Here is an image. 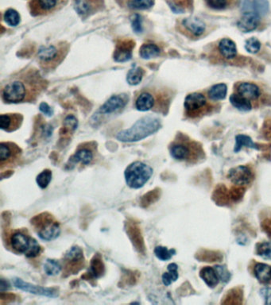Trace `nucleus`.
Masks as SVG:
<instances>
[{
  "mask_svg": "<svg viewBox=\"0 0 271 305\" xmlns=\"http://www.w3.org/2000/svg\"><path fill=\"white\" fill-rule=\"evenodd\" d=\"M237 91L239 95L248 100H256L260 96V89L252 83H241L238 84Z\"/></svg>",
  "mask_w": 271,
  "mask_h": 305,
  "instance_id": "aec40b11",
  "label": "nucleus"
},
{
  "mask_svg": "<svg viewBox=\"0 0 271 305\" xmlns=\"http://www.w3.org/2000/svg\"><path fill=\"white\" fill-rule=\"evenodd\" d=\"M255 277L262 283H268L271 280V266L266 264L258 263L255 266Z\"/></svg>",
  "mask_w": 271,
  "mask_h": 305,
  "instance_id": "393cba45",
  "label": "nucleus"
},
{
  "mask_svg": "<svg viewBox=\"0 0 271 305\" xmlns=\"http://www.w3.org/2000/svg\"><path fill=\"white\" fill-rule=\"evenodd\" d=\"M67 52L66 45H49L47 46H42L39 49L38 56L41 65L44 67L51 68L57 66L62 59L64 58Z\"/></svg>",
  "mask_w": 271,
  "mask_h": 305,
  "instance_id": "423d86ee",
  "label": "nucleus"
},
{
  "mask_svg": "<svg viewBox=\"0 0 271 305\" xmlns=\"http://www.w3.org/2000/svg\"><path fill=\"white\" fill-rule=\"evenodd\" d=\"M207 104L205 97L200 93H191L185 100V108L190 114L197 112Z\"/></svg>",
  "mask_w": 271,
  "mask_h": 305,
  "instance_id": "4468645a",
  "label": "nucleus"
},
{
  "mask_svg": "<svg viewBox=\"0 0 271 305\" xmlns=\"http://www.w3.org/2000/svg\"><path fill=\"white\" fill-rule=\"evenodd\" d=\"M160 189H156L155 190L149 191V193L142 196L141 199V206L142 207H147L152 203L158 201L160 198Z\"/></svg>",
  "mask_w": 271,
  "mask_h": 305,
  "instance_id": "72a5a7b5",
  "label": "nucleus"
},
{
  "mask_svg": "<svg viewBox=\"0 0 271 305\" xmlns=\"http://www.w3.org/2000/svg\"><path fill=\"white\" fill-rule=\"evenodd\" d=\"M62 269L60 262L55 259H47L44 264V271L48 276H56L60 273Z\"/></svg>",
  "mask_w": 271,
  "mask_h": 305,
  "instance_id": "473e14b6",
  "label": "nucleus"
},
{
  "mask_svg": "<svg viewBox=\"0 0 271 305\" xmlns=\"http://www.w3.org/2000/svg\"><path fill=\"white\" fill-rule=\"evenodd\" d=\"M260 22L259 15L255 12H246L238 22V28L244 33H249L258 27Z\"/></svg>",
  "mask_w": 271,
  "mask_h": 305,
  "instance_id": "ddd939ff",
  "label": "nucleus"
},
{
  "mask_svg": "<svg viewBox=\"0 0 271 305\" xmlns=\"http://www.w3.org/2000/svg\"><path fill=\"white\" fill-rule=\"evenodd\" d=\"M244 191L245 189L242 187L233 188L231 192V200L234 201H238V200H240L244 196Z\"/></svg>",
  "mask_w": 271,
  "mask_h": 305,
  "instance_id": "09e8293b",
  "label": "nucleus"
},
{
  "mask_svg": "<svg viewBox=\"0 0 271 305\" xmlns=\"http://www.w3.org/2000/svg\"><path fill=\"white\" fill-rule=\"evenodd\" d=\"M175 254H176V251L174 249L169 250L167 247H162V246H158L155 247V256L163 262L171 259L172 257Z\"/></svg>",
  "mask_w": 271,
  "mask_h": 305,
  "instance_id": "f704fd0d",
  "label": "nucleus"
},
{
  "mask_svg": "<svg viewBox=\"0 0 271 305\" xmlns=\"http://www.w3.org/2000/svg\"><path fill=\"white\" fill-rule=\"evenodd\" d=\"M40 110L41 111L44 113V114H46L48 116H51L52 114H53V110L50 108L49 105L46 103H42L40 105Z\"/></svg>",
  "mask_w": 271,
  "mask_h": 305,
  "instance_id": "603ef678",
  "label": "nucleus"
},
{
  "mask_svg": "<svg viewBox=\"0 0 271 305\" xmlns=\"http://www.w3.org/2000/svg\"><path fill=\"white\" fill-rule=\"evenodd\" d=\"M162 127L160 120L156 117L146 116L137 121L129 129L124 130L116 138L123 142H138L154 135Z\"/></svg>",
  "mask_w": 271,
  "mask_h": 305,
  "instance_id": "f03ea898",
  "label": "nucleus"
},
{
  "mask_svg": "<svg viewBox=\"0 0 271 305\" xmlns=\"http://www.w3.org/2000/svg\"><path fill=\"white\" fill-rule=\"evenodd\" d=\"M153 173V169L147 164L142 162H133L128 165L124 172L126 184L131 189H141L149 181Z\"/></svg>",
  "mask_w": 271,
  "mask_h": 305,
  "instance_id": "7ed1b4c3",
  "label": "nucleus"
},
{
  "mask_svg": "<svg viewBox=\"0 0 271 305\" xmlns=\"http://www.w3.org/2000/svg\"><path fill=\"white\" fill-rule=\"evenodd\" d=\"M228 178L233 184L243 186L251 183L253 179V175L249 168L240 165L238 167L233 168L229 171Z\"/></svg>",
  "mask_w": 271,
  "mask_h": 305,
  "instance_id": "9d476101",
  "label": "nucleus"
},
{
  "mask_svg": "<svg viewBox=\"0 0 271 305\" xmlns=\"http://www.w3.org/2000/svg\"><path fill=\"white\" fill-rule=\"evenodd\" d=\"M135 47V42L131 39H124L117 43L114 53V60L117 62H125L131 60Z\"/></svg>",
  "mask_w": 271,
  "mask_h": 305,
  "instance_id": "9b49d317",
  "label": "nucleus"
},
{
  "mask_svg": "<svg viewBox=\"0 0 271 305\" xmlns=\"http://www.w3.org/2000/svg\"><path fill=\"white\" fill-rule=\"evenodd\" d=\"M4 19L11 26H16L20 22V15L15 10L9 9L6 11Z\"/></svg>",
  "mask_w": 271,
  "mask_h": 305,
  "instance_id": "58836bf2",
  "label": "nucleus"
},
{
  "mask_svg": "<svg viewBox=\"0 0 271 305\" xmlns=\"http://www.w3.org/2000/svg\"><path fill=\"white\" fill-rule=\"evenodd\" d=\"M228 93V87L225 84H218L213 86L208 92V97L213 100H222Z\"/></svg>",
  "mask_w": 271,
  "mask_h": 305,
  "instance_id": "2f4dec72",
  "label": "nucleus"
},
{
  "mask_svg": "<svg viewBox=\"0 0 271 305\" xmlns=\"http://www.w3.org/2000/svg\"><path fill=\"white\" fill-rule=\"evenodd\" d=\"M142 76H143V70L141 68L135 67L130 70L127 76V80L128 84L131 85H137L142 81Z\"/></svg>",
  "mask_w": 271,
  "mask_h": 305,
  "instance_id": "c9c22d12",
  "label": "nucleus"
},
{
  "mask_svg": "<svg viewBox=\"0 0 271 305\" xmlns=\"http://www.w3.org/2000/svg\"><path fill=\"white\" fill-rule=\"evenodd\" d=\"M105 272V266L103 262L102 258L100 255L97 254L93 257L90 267V276L94 278H99L102 277Z\"/></svg>",
  "mask_w": 271,
  "mask_h": 305,
  "instance_id": "a878e982",
  "label": "nucleus"
},
{
  "mask_svg": "<svg viewBox=\"0 0 271 305\" xmlns=\"http://www.w3.org/2000/svg\"><path fill=\"white\" fill-rule=\"evenodd\" d=\"M257 254L264 259L271 260V242L264 241L257 245Z\"/></svg>",
  "mask_w": 271,
  "mask_h": 305,
  "instance_id": "4c0bfd02",
  "label": "nucleus"
},
{
  "mask_svg": "<svg viewBox=\"0 0 271 305\" xmlns=\"http://www.w3.org/2000/svg\"><path fill=\"white\" fill-rule=\"evenodd\" d=\"M214 269L217 271V275L220 281L223 282H228L231 278V274L228 269L224 265H216Z\"/></svg>",
  "mask_w": 271,
  "mask_h": 305,
  "instance_id": "a18cd8bd",
  "label": "nucleus"
},
{
  "mask_svg": "<svg viewBox=\"0 0 271 305\" xmlns=\"http://www.w3.org/2000/svg\"><path fill=\"white\" fill-rule=\"evenodd\" d=\"M77 119L73 115H69L65 119L64 129L66 131H74L75 130H77Z\"/></svg>",
  "mask_w": 271,
  "mask_h": 305,
  "instance_id": "49530a36",
  "label": "nucleus"
},
{
  "mask_svg": "<svg viewBox=\"0 0 271 305\" xmlns=\"http://www.w3.org/2000/svg\"><path fill=\"white\" fill-rule=\"evenodd\" d=\"M46 215L35 216L31 220V224L36 227L38 235L41 239L46 241H53L58 238L61 234L60 224L54 221L51 216H46Z\"/></svg>",
  "mask_w": 271,
  "mask_h": 305,
  "instance_id": "20e7f679",
  "label": "nucleus"
},
{
  "mask_svg": "<svg viewBox=\"0 0 271 305\" xmlns=\"http://www.w3.org/2000/svg\"><path fill=\"white\" fill-rule=\"evenodd\" d=\"M244 146H247L251 149H258V145L253 142L248 135H238L235 137V145L234 151L235 152H239Z\"/></svg>",
  "mask_w": 271,
  "mask_h": 305,
  "instance_id": "c756f323",
  "label": "nucleus"
},
{
  "mask_svg": "<svg viewBox=\"0 0 271 305\" xmlns=\"http://www.w3.org/2000/svg\"><path fill=\"white\" fill-rule=\"evenodd\" d=\"M126 232L131 243L135 247V251L141 254H146V247L144 243L143 237L141 232L140 227L133 220H128L126 223Z\"/></svg>",
  "mask_w": 271,
  "mask_h": 305,
  "instance_id": "1a4fd4ad",
  "label": "nucleus"
},
{
  "mask_svg": "<svg viewBox=\"0 0 271 305\" xmlns=\"http://www.w3.org/2000/svg\"><path fill=\"white\" fill-rule=\"evenodd\" d=\"M93 151L88 148L83 147L81 149H79L77 152H75V155L69 158V162H71L73 165L76 163L83 164L84 165H89L93 162Z\"/></svg>",
  "mask_w": 271,
  "mask_h": 305,
  "instance_id": "412c9836",
  "label": "nucleus"
},
{
  "mask_svg": "<svg viewBox=\"0 0 271 305\" xmlns=\"http://www.w3.org/2000/svg\"><path fill=\"white\" fill-rule=\"evenodd\" d=\"M190 149L184 144H174L170 147V155L176 160H186L190 156Z\"/></svg>",
  "mask_w": 271,
  "mask_h": 305,
  "instance_id": "bb28decb",
  "label": "nucleus"
},
{
  "mask_svg": "<svg viewBox=\"0 0 271 305\" xmlns=\"http://www.w3.org/2000/svg\"><path fill=\"white\" fill-rule=\"evenodd\" d=\"M168 272H164L162 275V283L166 286H169L178 279V266L175 263L169 264L167 266Z\"/></svg>",
  "mask_w": 271,
  "mask_h": 305,
  "instance_id": "c85d7f7f",
  "label": "nucleus"
},
{
  "mask_svg": "<svg viewBox=\"0 0 271 305\" xmlns=\"http://www.w3.org/2000/svg\"><path fill=\"white\" fill-rule=\"evenodd\" d=\"M155 98L152 93L148 91L142 92L140 95L137 97L135 101V107L137 109L140 111H147L152 109L155 107Z\"/></svg>",
  "mask_w": 271,
  "mask_h": 305,
  "instance_id": "a211bd4d",
  "label": "nucleus"
},
{
  "mask_svg": "<svg viewBox=\"0 0 271 305\" xmlns=\"http://www.w3.org/2000/svg\"><path fill=\"white\" fill-rule=\"evenodd\" d=\"M220 53L226 59H232L236 56L237 49L235 42L229 38H224L219 43Z\"/></svg>",
  "mask_w": 271,
  "mask_h": 305,
  "instance_id": "4be33fe9",
  "label": "nucleus"
},
{
  "mask_svg": "<svg viewBox=\"0 0 271 305\" xmlns=\"http://www.w3.org/2000/svg\"><path fill=\"white\" fill-rule=\"evenodd\" d=\"M200 277L205 282L207 286L214 288L218 285L220 278L217 275V271L212 267H204L200 272Z\"/></svg>",
  "mask_w": 271,
  "mask_h": 305,
  "instance_id": "5701e85b",
  "label": "nucleus"
},
{
  "mask_svg": "<svg viewBox=\"0 0 271 305\" xmlns=\"http://www.w3.org/2000/svg\"><path fill=\"white\" fill-rule=\"evenodd\" d=\"M22 122V116L20 114H5L0 117V127L8 132L18 129Z\"/></svg>",
  "mask_w": 271,
  "mask_h": 305,
  "instance_id": "2eb2a0df",
  "label": "nucleus"
},
{
  "mask_svg": "<svg viewBox=\"0 0 271 305\" xmlns=\"http://www.w3.org/2000/svg\"><path fill=\"white\" fill-rule=\"evenodd\" d=\"M210 8L214 10H223L228 5V0H205Z\"/></svg>",
  "mask_w": 271,
  "mask_h": 305,
  "instance_id": "de8ad7c7",
  "label": "nucleus"
},
{
  "mask_svg": "<svg viewBox=\"0 0 271 305\" xmlns=\"http://www.w3.org/2000/svg\"><path fill=\"white\" fill-rule=\"evenodd\" d=\"M53 173L49 169H45L37 176L36 182L42 189H46L51 182Z\"/></svg>",
  "mask_w": 271,
  "mask_h": 305,
  "instance_id": "e433bc0d",
  "label": "nucleus"
},
{
  "mask_svg": "<svg viewBox=\"0 0 271 305\" xmlns=\"http://www.w3.org/2000/svg\"><path fill=\"white\" fill-rule=\"evenodd\" d=\"M132 28L135 33H141L142 31V19L138 15H135L132 19Z\"/></svg>",
  "mask_w": 271,
  "mask_h": 305,
  "instance_id": "8fccbe9b",
  "label": "nucleus"
},
{
  "mask_svg": "<svg viewBox=\"0 0 271 305\" xmlns=\"http://www.w3.org/2000/svg\"><path fill=\"white\" fill-rule=\"evenodd\" d=\"M43 85L44 81L39 74L33 70H29L21 73L20 76L6 84L3 89V100L9 104L31 101L39 96Z\"/></svg>",
  "mask_w": 271,
  "mask_h": 305,
  "instance_id": "f257e3e1",
  "label": "nucleus"
},
{
  "mask_svg": "<svg viewBox=\"0 0 271 305\" xmlns=\"http://www.w3.org/2000/svg\"><path fill=\"white\" fill-rule=\"evenodd\" d=\"M14 285L17 289L29 292L31 294L38 296H46L49 298H56L58 296V292L54 288L42 287L40 285H34L29 282H24L21 278H13Z\"/></svg>",
  "mask_w": 271,
  "mask_h": 305,
  "instance_id": "0eeeda50",
  "label": "nucleus"
},
{
  "mask_svg": "<svg viewBox=\"0 0 271 305\" xmlns=\"http://www.w3.org/2000/svg\"><path fill=\"white\" fill-rule=\"evenodd\" d=\"M160 52V48L155 44H144L140 48L139 54L142 58L150 59L159 56Z\"/></svg>",
  "mask_w": 271,
  "mask_h": 305,
  "instance_id": "7c9ffc66",
  "label": "nucleus"
},
{
  "mask_svg": "<svg viewBox=\"0 0 271 305\" xmlns=\"http://www.w3.org/2000/svg\"><path fill=\"white\" fill-rule=\"evenodd\" d=\"M62 4L63 0H31L29 11L33 16H42L56 11Z\"/></svg>",
  "mask_w": 271,
  "mask_h": 305,
  "instance_id": "6e6552de",
  "label": "nucleus"
},
{
  "mask_svg": "<svg viewBox=\"0 0 271 305\" xmlns=\"http://www.w3.org/2000/svg\"><path fill=\"white\" fill-rule=\"evenodd\" d=\"M227 189L223 186H218L216 189L215 193L213 195V199L218 204L228 203V195H227Z\"/></svg>",
  "mask_w": 271,
  "mask_h": 305,
  "instance_id": "79ce46f5",
  "label": "nucleus"
},
{
  "mask_svg": "<svg viewBox=\"0 0 271 305\" xmlns=\"http://www.w3.org/2000/svg\"><path fill=\"white\" fill-rule=\"evenodd\" d=\"M182 24L188 31L193 34L195 36H200L205 30L206 25L200 18L196 17L185 18Z\"/></svg>",
  "mask_w": 271,
  "mask_h": 305,
  "instance_id": "f3484780",
  "label": "nucleus"
},
{
  "mask_svg": "<svg viewBox=\"0 0 271 305\" xmlns=\"http://www.w3.org/2000/svg\"><path fill=\"white\" fill-rule=\"evenodd\" d=\"M154 0H131L129 8L133 10H146L153 7Z\"/></svg>",
  "mask_w": 271,
  "mask_h": 305,
  "instance_id": "ea45409f",
  "label": "nucleus"
},
{
  "mask_svg": "<svg viewBox=\"0 0 271 305\" xmlns=\"http://www.w3.org/2000/svg\"><path fill=\"white\" fill-rule=\"evenodd\" d=\"M127 104V100L123 96H113L100 108L101 114H112L123 109Z\"/></svg>",
  "mask_w": 271,
  "mask_h": 305,
  "instance_id": "dca6fc26",
  "label": "nucleus"
},
{
  "mask_svg": "<svg viewBox=\"0 0 271 305\" xmlns=\"http://www.w3.org/2000/svg\"><path fill=\"white\" fill-rule=\"evenodd\" d=\"M11 288V285L8 281H6L5 279H1V282H0V292H4L5 291H8V289Z\"/></svg>",
  "mask_w": 271,
  "mask_h": 305,
  "instance_id": "864d4df0",
  "label": "nucleus"
},
{
  "mask_svg": "<svg viewBox=\"0 0 271 305\" xmlns=\"http://www.w3.org/2000/svg\"><path fill=\"white\" fill-rule=\"evenodd\" d=\"M230 102L235 108L241 111H249L252 108L250 100L239 94L231 95L230 97Z\"/></svg>",
  "mask_w": 271,
  "mask_h": 305,
  "instance_id": "cd10ccee",
  "label": "nucleus"
},
{
  "mask_svg": "<svg viewBox=\"0 0 271 305\" xmlns=\"http://www.w3.org/2000/svg\"><path fill=\"white\" fill-rule=\"evenodd\" d=\"M260 294L266 301V304H271V287H265L261 289Z\"/></svg>",
  "mask_w": 271,
  "mask_h": 305,
  "instance_id": "3c124183",
  "label": "nucleus"
},
{
  "mask_svg": "<svg viewBox=\"0 0 271 305\" xmlns=\"http://www.w3.org/2000/svg\"><path fill=\"white\" fill-rule=\"evenodd\" d=\"M253 9L259 16L266 15L269 11V3L267 0H253Z\"/></svg>",
  "mask_w": 271,
  "mask_h": 305,
  "instance_id": "a19ab883",
  "label": "nucleus"
},
{
  "mask_svg": "<svg viewBox=\"0 0 271 305\" xmlns=\"http://www.w3.org/2000/svg\"><path fill=\"white\" fill-rule=\"evenodd\" d=\"M20 149L15 144L6 143L2 142L0 145V160L1 164L4 165V162L10 160L12 156L15 157L19 154Z\"/></svg>",
  "mask_w": 271,
  "mask_h": 305,
  "instance_id": "b1692460",
  "label": "nucleus"
},
{
  "mask_svg": "<svg viewBox=\"0 0 271 305\" xmlns=\"http://www.w3.org/2000/svg\"><path fill=\"white\" fill-rule=\"evenodd\" d=\"M11 247L19 254H23L26 258H33L39 255L42 247L35 238L27 236L23 233L16 232L11 238Z\"/></svg>",
  "mask_w": 271,
  "mask_h": 305,
  "instance_id": "39448f33",
  "label": "nucleus"
},
{
  "mask_svg": "<svg viewBox=\"0 0 271 305\" xmlns=\"http://www.w3.org/2000/svg\"><path fill=\"white\" fill-rule=\"evenodd\" d=\"M241 300H242V292H239L238 289H233L228 293L224 303L238 304L241 303Z\"/></svg>",
  "mask_w": 271,
  "mask_h": 305,
  "instance_id": "37998d69",
  "label": "nucleus"
},
{
  "mask_svg": "<svg viewBox=\"0 0 271 305\" xmlns=\"http://www.w3.org/2000/svg\"><path fill=\"white\" fill-rule=\"evenodd\" d=\"M103 0H75V9L82 17H87L101 9Z\"/></svg>",
  "mask_w": 271,
  "mask_h": 305,
  "instance_id": "f8f14e48",
  "label": "nucleus"
},
{
  "mask_svg": "<svg viewBox=\"0 0 271 305\" xmlns=\"http://www.w3.org/2000/svg\"><path fill=\"white\" fill-rule=\"evenodd\" d=\"M65 260L67 262L68 266L73 265V268L76 267V264L79 266H81L84 262V252L80 247L77 246L72 247L65 255Z\"/></svg>",
  "mask_w": 271,
  "mask_h": 305,
  "instance_id": "6ab92c4d",
  "label": "nucleus"
},
{
  "mask_svg": "<svg viewBox=\"0 0 271 305\" xmlns=\"http://www.w3.org/2000/svg\"><path fill=\"white\" fill-rule=\"evenodd\" d=\"M260 42L257 38H251L246 41L245 49L248 53L255 54V53H258V51L260 50Z\"/></svg>",
  "mask_w": 271,
  "mask_h": 305,
  "instance_id": "c03bdc74",
  "label": "nucleus"
}]
</instances>
